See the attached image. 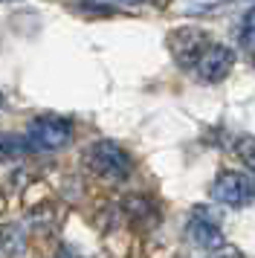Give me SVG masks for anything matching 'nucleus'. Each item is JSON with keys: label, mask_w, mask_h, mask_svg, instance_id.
<instances>
[{"label": "nucleus", "mask_w": 255, "mask_h": 258, "mask_svg": "<svg viewBox=\"0 0 255 258\" xmlns=\"http://www.w3.org/2000/svg\"><path fill=\"white\" fill-rule=\"evenodd\" d=\"M29 151H61L73 142V122L64 116H38L26 128Z\"/></svg>", "instance_id": "1"}, {"label": "nucleus", "mask_w": 255, "mask_h": 258, "mask_svg": "<svg viewBox=\"0 0 255 258\" xmlns=\"http://www.w3.org/2000/svg\"><path fill=\"white\" fill-rule=\"evenodd\" d=\"M241 38H243V41H246V38H255V6H252V9H249L246 15H243Z\"/></svg>", "instance_id": "9"}, {"label": "nucleus", "mask_w": 255, "mask_h": 258, "mask_svg": "<svg viewBox=\"0 0 255 258\" xmlns=\"http://www.w3.org/2000/svg\"><path fill=\"white\" fill-rule=\"evenodd\" d=\"M0 3H6V0H0Z\"/></svg>", "instance_id": "14"}, {"label": "nucleus", "mask_w": 255, "mask_h": 258, "mask_svg": "<svg viewBox=\"0 0 255 258\" xmlns=\"http://www.w3.org/2000/svg\"><path fill=\"white\" fill-rule=\"evenodd\" d=\"M122 3H148V0H122Z\"/></svg>", "instance_id": "12"}, {"label": "nucleus", "mask_w": 255, "mask_h": 258, "mask_svg": "<svg viewBox=\"0 0 255 258\" xmlns=\"http://www.w3.org/2000/svg\"><path fill=\"white\" fill-rule=\"evenodd\" d=\"M235 154L241 157L243 168H246L255 180V137H249V134L238 137V140H235Z\"/></svg>", "instance_id": "8"}, {"label": "nucleus", "mask_w": 255, "mask_h": 258, "mask_svg": "<svg viewBox=\"0 0 255 258\" xmlns=\"http://www.w3.org/2000/svg\"><path fill=\"white\" fill-rule=\"evenodd\" d=\"M87 165L99 177L113 183H122L131 177V157L110 140H99L87 148Z\"/></svg>", "instance_id": "3"}, {"label": "nucleus", "mask_w": 255, "mask_h": 258, "mask_svg": "<svg viewBox=\"0 0 255 258\" xmlns=\"http://www.w3.org/2000/svg\"><path fill=\"white\" fill-rule=\"evenodd\" d=\"M212 198L223 206L243 209L255 203V180L243 171H220L212 183Z\"/></svg>", "instance_id": "4"}, {"label": "nucleus", "mask_w": 255, "mask_h": 258, "mask_svg": "<svg viewBox=\"0 0 255 258\" xmlns=\"http://www.w3.org/2000/svg\"><path fill=\"white\" fill-rule=\"evenodd\" d=\"M0 105H3V96H0Z\"/></svg>", "instance_id": "13"}, {"label": "nucleus", "mask_w": 255, "mask_h": 258, "mask_svg": "<svg viewBox=\"0 0 255 258\" xmlns=\"http://www.w3.org/2000/svg\"><path fill=\"white\" fill-rule=\"evenodd\" d=\"M212 44H215V38L200 26H180L168 35V52H171L174 64L185 73H192V67L200 61V55Z\"/></svg>", "instance_id": "2"}, {"label": "nucleus", "mask_w": 255, "mask_h": 258, "mask_svg": "<svg viewBox=\"0 0 255 258\" xmlns=\"http://www.w3.org/2000/svg\"><path fill=\"white\" fill-rule=\"evenodd\" d=\"M185 241L195 244L197 249H220L223 246L220 215H215L209 206H195L192 218L185 223Z\"/></svg>", "instance_id": "5"}, {"label": "nucleus", "mask_w": 255, "mask_h": 258, "mask_svg": "<svg viewBox=\"0 0 255 258\" xmlns=\"http://www.w3.org/2000/svg\"><path fill=\"white\" fill-rule=\"evenodd\" d=\"M209 258H243V255L238 252V249H223V246H220V249H212Z\"/></svg>", "instance_id": "10"}, {"label": "nucleus", "mask_w": 255, "mask_h": 258, "mask_svg": "<svg viewBox=\"0 0 255 258\" xmlns=\"http://www.w3.org/2000/svg\"><path fill=\"white\" fill-rule=\"evenodd\" d=\"M232 67H235V49L226 47V44H220V41H215L200 55V61L192 67L188 76H195L200 84H220L232 73Z\"/></svg>", "instance_id": "6"}, {"label": "nucleus", "mask_w": 255, "mask_h": 258, "mask_svg": "<svg viewBox=\"0 0 255 258\" xmlns=\"http://www.w3.org/2000/svg\"><path fill=\"white\" fill-rule=\"evenodd\" d=\"M243 44H246V49H249V61H252V67H255V38H246Z\"/></svg>", "instance_id": "11"}, {"label": "nucleus", "mask_w": 255, "mask_h": 258, "mask_svg": "<svg viewBox=\"0 0 255 258\" xmlns=\"http://www.w3.org/2000/svg\"><path fill=\"white\" fill-rule=\"evenodd\" d=\"M29 151V145L23 137H15V134H3L0 131V163H6V160H15V157H21V154Z\"/></svg>", "instance_id": "7"}]
</instances>
